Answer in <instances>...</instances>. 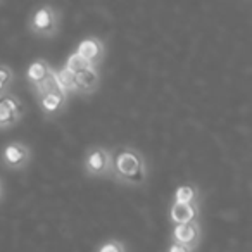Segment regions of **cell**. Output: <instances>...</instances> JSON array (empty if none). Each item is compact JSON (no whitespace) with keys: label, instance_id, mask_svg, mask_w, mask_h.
I'll return each mask as SVG.
<instances>
[{"label":"cell","instance_id":"9","mask_svg":"<svg viewBox=\"0 0 252 252\" xmlns=\"http://www.w3.org/2000/svg\"><path fill=\"white\" fill-rule=\"evenodd\" d=\"M36 102H38L43 116H47V118H56V116L63 114L67 109L69 97H67L64 92H54V94H47V95L38 97Z\"/></svg>","mask_w":252,"mask_h":252},{"label":"cell","instance_id":"8","mask_svg":"<svg viewBox=\"0 0 252 252\" xmlns=\"http://www.w3.org/2000/svg\"><path fill=\"white\" fill-rule=\"evenodd\" d=\"M202 204H175L169 202V223L171 224H187L192 221H199Z\"/></svg>","mask_w":252,"mask_h":252},{"label":"cell","instance_id":"11","mask_svg":"<svg viewBox=\"0 0 252 252\" xmlns=\"http://www.w3.org/2000/svg\"><path fill=\"white\" fill-rule=\"evenodd\" d=\"M171 202L175 204H202V190L195 183H183L175 189Z\"/></svg>","mask_w":252,"mask_h":252},{"label":"cell","instance_id":"10","mask_svg":"<svg viewBox=\"0 0 252 252\" xmlns=\"http://www.w3.org/2000/svg\"><path fill=\"white\" fill-rule=\"evenodd\" d=\"M100 81L102 74L100 69H97V67H88L83 73L76 74V85L80 95H87V97L88 95H94L100 88Z\"/></svg>","mask_w":252,"mask_h":252},{"label":"cell","instance_id":"7","mask_svg":"<svg viewBox=\"0 0 252 252\" xmlns=\"http://www.w3.org/2000/svg\"><path fill=\"white\" fill-rule=\"evenodd\" d=\"M26 107L14 95H0V130H9L23 119Z\"/></svg>","mask_w":252,"mask_h":252},{"label":"cell","instance_id":"13","mask_svg":"<svg viewBox=\"0 0 252 252\" xmlns=\"http://www.w3.org/2000/svg\"><path fill=\"white\" fill-rule=\"evenodd\" d=\"M56 71V80L59 83V88L67 95V97H73V95H80L78 92V85H76V76L71 74L67 69L64 67H59V69H54Z\"/></svg>","mask_w":252,"mask_h":252},{"label":"cell","instance_id":"19","mask_svg":"<svg viewBox=\"0 0 252 252\" xmlns=\"http://www.w3.org/2000/svg\"><path fill=\"white\" fill-rule=\"evenodd\" d=\"M4 197H5V185L2 182V178H0V202L4 200Z\"/></svg>","mask_w":252,"mask_h":252},{"label":"cell","instance_id":"17","mask_svg":"<svg viewBox=\"0 0 252 252\" xmlns=\"http://www.w3.org/2000/svg\"><path fill=\"white\" fill-rule=\"evenodd\" d=\"M14 81V71L7 64H0V95H5Z\"/></svg>","mask_w":252,"mask_h":252},{"label":"cell","instance_id":"14","mask_svg":"<svg viewBox=\"0 0 252 252\" xmlns=\"http://www.w3.org/2000/svg\"><path fill=\"white\" fill-rule=\"evenodd\" d=\"M33 92H35V98L42 97V95H47V94H54V92H63L56 80V71L52 69L49 73V76L43 78L38 85H35V87H33Z\"/></svg>","mask_w":252,"mask_h":252},{"label":"cell","instance_id":"2","mask_svg":"<svg viewBox=\"0 0 252 252\" xmlns=\"http://www.w3.org/2000/svg\"><path fill=\"white\" fill-rule=\"evenodd\" d=\"M63 25V12L52 4H42L33 9L28 19V30L38 38H56Z\"/></svg>","mask_w":252,"mask_h":252},{"label":"cell","instance_id":"4","mask_svg":"<svg viewBox=\"0 0 252 252\" xmlns=\"http://www.w3.org/2000/svg\"><path fill=\"white\" fill-rule=\"evenodd\" d=\"M33 161V149L23 140H12L0 151V164L7 171H25Z\"/></svg>","mask_w":252,"mask_h":252},{"label":"cell","instance_id":"12","mask_svg":"<svg viewBox=\"0 0 252 252\" xmlns=\"http://www.w3.org/2000/svg\"><path fill=\"white\" fill-rule=\"evenodd\" d=\"M52 69H54V67L50 66L45 59H35L28 66V69H26V80L30 81V85H32V87H35V85H38L43 78L49 76V73Z\"/></svg>","mask_w":252,"mask_h":252},{"label":"cell","instance_id":"15","mask_svg":"<svg viewBox=\"0 0 252 252\" xmlns=\"http://www.w3.org/2000/svg\"><path fill=\"white\" fill-rule=\"evenodd\" d=\"M64 69H67L71 74H80V73H83L85 69H88V67H92V66H88V63L83 59V57H80L76 52H71L69 54V57L66 59V63H64Z\"/></svg>","mask_w":252,"mask_h":252},{"label":"cell","instance_id":"6","mask_svg":"<svg viewBox=\"0 0 252 252\" xmlns=\"http://www.w3.org/2000/svg\"><path fill=\"white\" fill-rule=\"evenodd\" d=\"M74 52L80 57H83L88 63V66L100 69V66L105 61V56H107V47H105V42L100 36L90 35L80 40V43L76 45Z\"/></svg>","mask_w":252,"mask_h":252},{"label":"cell","instance_id":"3","mask_svg":"<svg viewBox=\"0 0 252 252\" xmlns=\"http://www.w3.org/2000/svg\"><path fill=\"white\" fill-rule=\"evenodd\" d=\"M83 175L90 180H111L112 151L105 145H88L81 159Z\"/></svg>","mask_w":252,"mask_h":252},{"label":"cell","instance_id":"18","mask_svg":"<svg viewBox=\"0 0 252 252\" xmlns=\"http://www.w3.org/2000/svg\"><path fill=\"white\" fill-rule=\"evenodd\" d=\"M166 252H195V251H192V249H189V247H183V245H178V244H173V242H169L168 247H166Z\"/></svg>","mask_w":252,"mask_h":252},{"label":"cell","instance_id":"16","mask_svg":"<svg viewBox=\"0 0 252 252\" xmlns=\"http://www.w3.org/2000/svg\"><path fill=\"white\" fill-rule=\"evenodd\" d=\"M94 252H130V247L121 238H109L98 244Z\"/></svg>","mask_w":252,"mask_h":252},{"label":"cell","instance_id":"1","mask_svg":"<svg viewBox=\"0 0 252 252\" xmlns=\"http://www.w3.org/2000/svg\"><path fill=\"white\" fill-rule=\"evenodd\" d=\"M111 151V182L126 189H144L149 182V162L144 152L133 145H116Z\"/></svg>","mask_w":252,"mask_h":252},{"label":"cell","instance_id":"5","mask_svg":"<svg viewBox=\"0 0 252 252\" xmlns=\"http://www.w3.org/2000/svg\"><path fill=\"white\" fill-rule=\"evenodd\" d=\"M202 238L204 230L200 221H192L187 224H171V230H169V242L189 247L195 252L199 251Z\"/></svg>","mask_w":252,"mask_h":252}]
</instances>
